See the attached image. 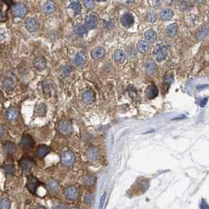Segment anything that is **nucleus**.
<instances>
[{
	"instance_id": "09e8293b",
	"label": "nucleus",
	"mask_w": 209,
	"mask_h": 209,
	"mask_svg": "<svg viewBox=\"0 0 209 209\" xmlns=\"http://www.w3.org/2000/svg\"><path fill=\"white\" fill-rule=\"evenodd\" d=\"M54 209H66V207L63 204H58V205L55 206Z\"/></svg>"
},
{
	"instance_id": "7c9ffc66",
	"label": "nucleus",
	"mask_w": 209,
	"mask_h": 209,
	"mask_svg": "<svg viewBox=\"0 0 209 209\" xmlns=\"http://www.w3.org/2000/svg\"><path fill=\"white\" fill-rule=\"evenodd\" d=\"M145 38H146V41H149V42H153L156 40V39H157V35H156V32L153 31V29H149L145 33Z\"/></svg>"
},
{
	"instance_id": "3c124183",
	"label": "nucleus",
	"mask_w": 209,
	"mask_h": 209,
	"mask_svg": "<svg viewBox=\"0 0 209 209\" xmlns=\"http://www.w3.org/2000/svg\"><path fill=\"white\" fill-rule=\"evenodd\" d=\"M196 1H197V2L198 4H202V3H204L205 0H196Z\"/></svg>"
},
{
	"instance_id": "4be33fe9",
	"label": "nucleus",
	"mask_w": 209,
	"mask_h": 209,
	"mask_svg": "<svg viewBox=\"0 0 209 209\" xmlns=\"http://www.w3.org/2000/svg\"><path fill=\"white\" fill-rule=\"evenodd\" d=\"M4 150H5L6 153L8 155H13L16 153L17 148L15 144L12 142H6L3 145Z\"/></svg>"
},
{
	"instance_id": "bb28decb",
	"label": "nucleus",
	"mask_w": 209,
	"mask_h": 209,
	"mask_svg": "<svg viewBox=\"0 0 209 209\" xmlns=\"http://www.w3.org/2000/svg\"><path fill=\"white\" fill-rule=\"evenodd\" d=\"M149 49V43L148 41L142 40L139 41V43L137 44V50L139 53L145 54L146 53Z\"/></svg>"
},
{
	"instance_id": "c756f323",
	"label": "nucleus",
	"mask_w": 209,
	"mask_h": 209,
	"mask_svg": "<svg viewBox=\"0 0 209 209\" xmlns=\"http://www.w3.org/2000/svg\"><path fill=\"white\" fill-rule=\"evenodd\" d=\"M69 7L73 10L74 14L76 15L79 14L81 11H82V6H81V3L79 1H73V2H72L69 4Z\"/></svg>"
},
{
	"instance_id": "4c0bfd02",
	"label": "nucleus",
	"mask_w": 209,
	"mask_h": 209,
	"mask_svg": "<svg viewBox=\"0 0 209 209\" xmlns=\"http://www.w3.org/2000/svg\"><path fill=\"white\" fill-rule=\"evenodd\" d=\"M4 171L6 175H12L15 172V167L12 164H6L4 167Z\"/></svg>"
},
{
	"instance_id": "393cba45",
	"label": "nucleus",
	"mask_w": 209,
	"mask_h": 209,
	"mask_svg": "<svg viewBox=\"0 0 209 209\" xmlns=\"http://www.w3.org/2000/svg\"><path fill=\"white\" fill-rule=\"evenodd\" d=\"M114 60L119 64L124 63L126 60V54L122 50H116L114 52Z\"/></svg>"
},
{
	"instance_id": "a878e982",
	"label": "nucleus",
	"mask_w": 209,
	"mask_h": 209,
	"mask_svg": "<svg viewBox=\"0 0 209 209\" xmlns=\"http://www.w3.org/2000/svg\"><path fill=\"white\" fill-rule=\"evenodd\" d=\"M3 88L7 91H11L14 87V81L10 77H5L2 81Z\"/></svg>"
},
{
	"instance_id": "2f4dec72",
	"label": "nucleus",
	"mask_w": 209,
	"mask_h": 209,
	"mask_svg": "<svg viewBox=\"0 0 209 209\" xmlns=\"http://www.w3.org/2000/svg\"><path fill=\"white\" fill-rule=\"evenodd\" d=\"M83 183L86 186H93L96 183V178L91 175H87L83 179Z\"/></svg>"
},
{
	"instance_id": "4d7b16f0",
	"label": "nucleus",
	"mask_w": 209,
	"mask_h": 209,
	"mask_svg": "<svg viewBox=\"0 0 209 209\" xmlns=\"http://www.w3.org/2000/svg\"><path fill=\"white\" fill-rule=\"evenodd\" d=\"M207 18H208V20H209V10H208V13H207Z\"/></svg>"
},
{
	"instance_id": "f03ea898",
	"label": "nucleus",
	"mask_w": 209,
	"mask_h": 209,
	"mask_svg": "<svg viewBox=\"0 0 209 209\" xmlns=\"http://www.w3.org/2000/svg\"><path fill=\"white\" fill-rule=\"evenodd\" d=\"M76 161V155L71 150H66L61 155V163L65 167H70Z\"/></svg>"
},
{
	"instance_id": "a211bd4d",
	"label": "nucleus",
	"mask_w": 209,
	"mask_h": 209,
	"mask_svg": "<svg viewBox=\"0 0 209 209\" xmlns=\"http://www.w3.org/2000/svg\"><path fill=\"white\" fill-rule=\"evenodd\" d=\"M145 94L149 99H153L158 95V89L154 84H150L146 87Z\"/></svg>"
},
{
	"instance_id": "f8f14e48",
	"label": "nucleus",
	"mask_w": 209,
	"mask_h": 209,
	"mask_svg": "<svg viewBox=\"0 0 209 209\" xmlns=\"http://www.w3.org/2000/svg\"><path fill=\"white\" fill-rule=\"evenodd\" d=\"M42 12L46 14H52L56 11V3L53 0H47L42 5Z\"/></svg>"
},
{
	"instance_id": "1a4fd4ad",
	"label": "nucleus",
	"mask_w": 209,
	"mask_h": 209,
	"mask_svg": "<svg viewBox=\"0 0 209 209\" xmlns=\"http://www.w3.org/2000/svg\"><path fill=\"white\" fill-rule=\"evenodd\" d=\"M25 26L30 32H35L39 29V22L33 18H28L25 21Z\"/></svg>"
},
{
	"instance_id": "cd10ccee",
	"label": "nucleus",
	"mask_w": 209,
	"mask_h": 209,
	"mask_svg": "<svg viewBox=\"0 0 209 209\" xmlns=\"http://www.w3.org/2000/svg\"><path fill=\"white\" fill-rule=\"evenodd\" d=\"M88 28L83 24H78L74 28V33L78 35H83L87 33Z\"/></svg>"
},
{
	"instance_id": "ea45409f",
	"label": "nucleus",
	"mask_w": 209,
	"mask_h": 209,
	"mask_svg": "<svg viewBox=\"0 0 209 209\" xmlns=\"http://www.w3.org/2000/svg\"><path fill=\"white\" fill-rule=\"evenodd\" d=\"M147 21H149V22H151V23H153V22H155L156 20V14H154V13L153 12H149L147 14Z\"/></svg>"
},
{
	"instance_id": "e433bc0d",
	"label": "nucleus",
	"mask_w": 209,
	"mask_h": 209,
	"mask_svg": "<svg viewBox=\"0 0 209 209\" xmlns=\"http://www.w3.org/2000/svg\"><path fill=\"white\" fill-rule=\"evenodd\" d=\"M83 4L87 10H93L95 6L94 0H83Z\"/></svg>"
},
{
	"instance_id": "de8ad7c7",
	"label": "nucleus",
	"mask_w": 209,
	"mask_h": 209,
	"mask_svg": "<svg viewBox=\"0 0 209 209\" xmlns=\"http://www.w3.org/2000/svg\"><path fill=\"white\" fill-rule=\"evenodd\" d=\"M6 19V18L3 13H2V11H0V22H2V21H5Z\"/></svg>"
},
{
	"instance_id": "2eb2a0df",
	"label": "nucleus",
	"mask_w": 209,
	"mask_h": 209,
	"mask_svg": "<svg viewBox=\"0 0 209 209\" xmlns=\"http://www.w3.org/2000/svg\"><path fill=\"white\" fill-rule=\"evenodd\" d=\"M20 146L22 149H28L33 146V139L28 135H24L21 139Z\"/></svg>"
},
{
	"instance_id": "9b49d317",
	"label": "nucleus",
	"mask_w": 209,
	"mask_h": 209,
	"mask_svg": "<svg viewBox=\"0 0 209 209\" xmlns=\"http://www.w3.org/2000/svg\"><path fill=\"white\" fill-rule=\"evenodd\" d=\"M39 186V181L38 180V179L34 176H30L28 179V181H27L26 186L28 190H29L31 193H35L36 190L38 189Z\"/></svg>"
},
{
	"instance_id": "c9c22d12",
	"label": "nucleus",
	"mask_w": 209,
	"mask_h": 209,
	"mask_svg": "<svg viewBox=\"0 0 209 209\" xmlns=\"http://www.w3.org/2000/svg\"><path fill=\"white\" fill-rule=\"evenodd\" d=\"M72 73V67L69 65H65V66L62 67L61 69V74L64 77H67V76H70Z\"/></svg>"
},
{
	"instance_id": "0eeeda50",
	"label": "nucleus",
	"mask_w": 209,
	"mask_h": 209,
	"mask_svg": "<svg viewBox=\"0 0 209 209\" xmlns=\"http://www.w3.org/2000/svg\"><path fill=\"white\" fill-rule=\"evenodd\" d=\"M81 100L85 105H91L95 102V94L91 90H87L81 94Z\"/></svg>"
},
{
	"instance_id": "6e6552de",
	"label": "nucleus",
	"mask_w": 209,
	"mask_h": 209,
	"mask_svg": "<svg viewBox=\"0 0 209 209\" xmlns=\"http://www.w3.org/2000/svg\"><path fill=\"white\" fill-rule=\"evenodd\" d=\"M98 17L95 14H90L85 19V25L90 29H94L98 26Z\"/></svg>"
},
{
	"instance_id": "c03bdc74",
	"label": "nucleus",
	"mask_w": 209,
	"mask_h": 209,
	"mask_svg": "<svg viewBox=\"0 0 209 209\" xmlns=\"http://www.w3.org/2000/svg\"><path fill=\"white\" fill-rule=\"evenodd\" d=\"M200 209H209V205L206 203V201L204 200H201V203L200 204Z\"/></svg>"
},
{
	"instance_id": "6e6d98bb",
	"label": "nucleus",
	"mask_w": 209,
	"mask_h": 209,
	"mask_svg": "<svg viewBox=\"0 0 209 209\" xmlns=\"http://www.w3.org/2000/svg\"><path fill=\"white\" fill-rule=\"evenodd\" d=\"M125 1H127V2H133L134 0H125Z\"/></svg>"
},
{
	"instance_id": "20e7f679",
	"label": "nucleus",
	"mask_w": 209,
	"mask_h": 209,
	"mask_svg": "<svg viewBox=\"0 0 209 209\" xmlns=\"http://www.w3.org/2000/svg\"><path fill=\"white\" fill-rule=\"evenodd\" d=\"M101 156L100 149L96 146H91L88 148L86 151V156L89 161L96 162L99 160Z\"/></svg>"
},
{
	"instance_id": "4468645a",
	"label": "nucleus",
	"mask_w": 209,
	"mask_h": 209,
	"mask_svg": "<svg viewBox=\"0 0 209 209\" xmlns=\"http://www.w3.org/2000/svg\"><path fill=\"white\" fill-rule=\"evenodd\" d=\"M33 66L38 71H42L43 69H45L46 67V58L42 56L36 57L33 60Z\"/></svg>"
},
{
	"instance_id": "6ab92c4d",
	"label": "nucleus",
	"mask_w": 209,
	"mask_h": 209,
	"mask_svg": "<svg viewBox=\"0 0 209 209\" xmlns=\"http://www.w3.org/2000/svg\"><path fill=\"white\" fill-rule=\"evenodd\" d=\"M47 112V106L45 103L41 102V103L37 104L35 107V113L38 116H45Z\"/></svg>"
},
{
	"instance_id": "ddd939ff",
	"label": "nucleus",
	"mask_w": 209,
	"mask_h": 209,
	"mask_svg": "<svg viewBox=\"0 0 209 209\" xmlns=\"http://www.w3.org/2000/svg\"><path fill=\"white\" fill-rule=\"evenodd\" d=\"M135 22V18L132 14L126 13L120 18V23L125 28H130L131 26L134 25Z\"/></svg>"
},
{
	"instance_id": "f3484780",
	"label": "nucleus",
	"mask_w": 209,
	"mask_h": 209,
	"mask_svg": "<svg viewBox=\"0 0 209 209\" xmlns=\"http://www.w3.org/2000/svg\"><path fill=\"white\" fill-rule=\"evenodd\" d=\"M45 185H46V189L51 193H57L60 189V184L56 179H49L48 181H46Z\"/></svg>"
},
{
	"instance_id": "39448f33",
	"label": "nucleus",
	"mask_w": 209,
	"mask_h": 209,
	"mask_svg": "<svg viewBox=\"0 0 209 209\" xmlns=\"http://www.w3.org/2000/svg\"><path fill=\"white\" fill-rule=\"evenodd\" d=\"M63 194L65 198L69 200H78L79 193L76 187L73 186H69L64 190Z\"/></svg>"
},
{
	"instance_id": "7ed1b4c3",
	"label": "nucleus",
	"mask_w": 209,
	"mask_h": 209,
	"mask_svg": "<svg viewBox=\"0 0 209 209\" xmlns=\"http://www.w3.org/2000/svg\"><path fill=\"white\" fill-rule=\"evenodd\" d=\"M28 9L27 6L22 2H18L12 7V14L15 18H23L26 16Z\"/></svg>"
},
{
	"instance_id": "72a5a7b5",
	"label": "nucleus",
	"mask_w": 209,
	"mask_h": 209,
	"mask_svg": "<svg viewBox=\"0 0 209 209\" xmlns=\"http://www.w3.org/2000/svg\"><path fill=\"white\" fill-rule=\"evenodd\" d=\"M11 201L9 198L4 197L0 200V209H10Z\"/></svg>"
},
{
	"instance_id": "c85d7f7f",
	"label": "nucleus",
	"mask_w": 209,
	"mask_h": 209,
	"mask_svg": "<svg viewBox=\"0 0 209 209\" xmlns=\"http://www.w3.org/2000/svg\"><path fill=\"white\" fill-rule=\"evenodd\" d=\"M74 62L77 66H82L86 63V56L82 52H79L76 54L75 56V59H74Z\"/></svg>"
},
{
	"instance_id": "49530a36",
	"label": "nucleus",
	"mask_w": 209,
	"mask_h": 209,
	"mask_svg": "<svg viewBox=\"0 0 209 209\" xmlns=\"http://www.w3.org/2000/svg\"><path fill=\"white\" fill-rule=\"evenodd\" d=\"M6 134V130L5 127H3V125H2L0 123V138H2Z\"/></svg>"
},
{
	"instance_id": "603ef678",
	"label": "nucleus",
	"mask_w": 209,
	"mask_h": 209,
	"mask_svg": "<svg viewBox=\"0 0 209 209\" xmlns=\"http://www.w3.org/2000/svg\"><path fill=\"white\" fill-rule=\"evenodd\" d=\"M70 209H81V208H80V207H77V206H75V207H71Z\"/></svg>"
},
{
	"instance_id": "5fc2aeb1",
	"label": "nucleus",
	"mask_w": 209,
	"mask_h": 209,
	"mask_svg": "<svg viewBox=\"0 0 209 209\" xmlns=\"http://www.w3.org/2000/svg\"><path fill=\"white\" fill-rule=\"evenodd\" d=\"M36 209H46L45 207H37Z\"/></svg>"
},
{
	"instance_id": "423d86ee",
	"label": "nucleus",
	"mask_w": 209,
	"mask_h": 209,
	"mask_svg": "<svg viewBox=\"0 0 209 209\" xmlns=\"http://www.w3.org/2000/svg\"><path fill=\"white\" fill-rule=\"evenodd\" d=\"M58 131L60 134H62L63 135H69L72 133V123L68 120H63L61 121L58 124Z\"/></svg>"
},
{
	"instance_id": "58836bf2",
	"label": "nucleus",
	"mask_w": 209,
	"mask_h": 209,
	"mask_svg": "<svg viewBox=\"0 0 209 209\" xmlns=\"http://www.w3.org/2000/svg\"><path fill=\"white\" fill-rule=\"evenodd\" d=\"M173 80H174V77H173V75L171 73H167L164 77V83L168 85L172 83Z\"/></svg>"
},
{
	"instance_id": "dca6fc26",
	"label": "nucleus",
	"mask_w": 209,
	"mask_h": 209,
	"mask_svg": "<svg viewBox=\"0 0 209 209\" xmlns=\"http://www.w3.org/2000/svg\"><path fill=\"white\" fill-rule=\"evenodd\" d=\"M19 116V113L16 108H10L6 113V118L8 121L14 122L16 121Z\"/></svg>"
},
{
	"instance_id": "aec40b11",
	"label": "nucleus",
	"mask_w": 209,
	"mask_h": 209,
	"mask_svg": "<svg viewBox=\"0 0 209 209\" xmlns=\"http://www.w3.org/2000/svg\"><path fill=\"white\" fill-rule=\"evenodd\" d=\"M106 54V50L104 49L102 46H98V47H96L91 51L90 55H91V58L94 60H98L101 58H103Z\"/></svg>"
},
{
	"instance_id": "5701e85b",
	"label": "nucleus",
	"mask_w": 209,
	"mask_h": 209,
	"mask_svg": "<svg viewBox=\"0 0 209 209\" xmlns=\"http://www.w3.org/2000/svg\"><path fill=\"white\" fill-rule=\"evenodd\" d=\"M156 70H157V67H156V63L152 59L149 60L147 65H146V72H147L148 75L153 76L156 73Z\"/></svg>"
},
{
	"instance_id": "9d476101",
	"label": "nucleus",
	"mask_w": 209,
	"mask_h": 209,
	"mask_svg": "<svg viewBox=\"0 0 209 209\" xmlns=\"http://www.w3.org/2000/svg\"><path fill=\"white\" fill-rule=\"evenodd\" d=\"M20 167H21L22 171L25 173H28L31 171L32 168V165H33V163L29 158L28 157H23L21 158V160L19 162Z\"/></svg>"
},
{
	"instance_id": "79ce46f5",
	"label": "nucleus",
	"mask_w": 209,
	"mask_h": 209,
	"mask_svg": "<svg viewBox=\"0 0 209 209\" xmlns=\"http://www.w3.org/2000/svg\"><path fill=\"white\" fill-rule=\"evenodd\" d=\"M93 201V197L90 194H86L84 196V202L86 204H91Z\"/></svg>"
},
{
	"instance_id": "37998d69",
	"label": "nucleus",
	"mask_w": 209,
	"mask_h": 209,
	"mask_svg": "<svg viewBox=\"0 0 209 209\" xmlns=\"http://www.w3.org/2000/svg\"><path fill=\"white\" fill-rule=\"evenodd\" d=\"M106 192H105V193H103V195L102 196V197H101L99 209H102V207H103V205H104V202H105V200H106Z\"/></svg>"
},
{
	"instance_id": "a18cd8bd",
	"label": "nucleus",
	"mask_w": 209,
	"mask_h": 209,
	"mask_svg": "<svg viewBox=\"0 0 209 209\" xmlns=\"http://www.w3.org/2000/svg\"><path fill=\"white\" fill-rule=\"evenodd\" d=\"M153 5L156 9H158L159 7L161 6V0H153Z\"/></svg>"
},
{
	"instance_id": "f257e3e1",
	"label": "nucleus",
	"mask_w": 209,
	"mask_h": 209,
	"mask_svg": "<svg viewBox=\"0 0 209 209\" xmlns=\"http://www.w3.org/2000/svg\"><path fill=\"white\" fill-rule=\"evenodd\" d=\"M167 54H168V48L167 46L163 45V44L157 45L153 50V56L156 62H158L164 61L167 58Z\"/></svg>"
},
{
	"instance_id": "b1692460",
	"label": "nucleus",
	"mask_w": 209,
	"mask_h": 209,
	"mask_svg": "<svg viewBox=\"0 0 209 209\" xmlns=\"http://www.w3.org/2000/svg\"><path fill=\"white\" fill-rule=\"evenodd\" d=\"M173 17V11L170 9H163L160 12V18L163 21H167Z\"/></svg>"
},
{
	"instance_id": "a19ab883",
	"label": "nucleus",
	"mask_w": 209,
	"mask_h": 209,
	"mask_svg": "<svg viewBox=\"0 0 209 209\" xmlns=\"http://www.w3.org/2000/svg\"><path fill=\"white\" fill-rule=\"evenodd\" d=\"M42 91H43L44 94L46 95H50V90L49 85L47 83H44V84L42 85Z\"/></svg>"
},
{
	"instance_id": "412c9836",
	"label": "nucleus",
	"mask_w": 209,
	"mask_h": 209,
	"mask_svg": "<svg viewBox=\"0 0 209 209\" xmlns=\"http://www.w3.org/2000/svg\"><path fill=\"white\" fill-rule=\"evenodd\" d=\"M50 153V148L46 145H40L36 149V155L39 158H43Z\"/></svg>"
},
{
	"instance_id": "864d4df0",
	"label": "nucleus",
	"mask_w": 209,
	"mask_h": 209,
	"mask_svg": "<svg viewBox=\"0 0 209 209\" xmlns=\"http://www.w3.org/2000/svg\"><path fill=\"white\" fill-rule=\"evenodd\" d=\"M98 2H106V0H96Z\"/></svg>"
},
{
	"instance_id": "8fccbe9b",
	"label": "nucleus",
	"mask_w": 209,
	"mask_h": 209,
	"mask_svg": "<svg viewBox=\"0 0 209 209\" xmlns=\"http://www.w3.org/2000/svg\"><path fill=\"white\" fill-rule=\"evenodd\" d=\"M3 2L7 5H10V3L12 2V0H3Z\"/></svg>"
},
{
	"instance_id": "473e14b6",
	"label": "nucleus",
	"mask_w": 209,
	"mask_h": 209,
	"mask_svg": "<svg viewBox=\"0 0 209 209\" xmlns=\"http://www.w3.org/2000/svg\"><path fill=\"white\" fill-rule=\"evenodd\" d=\"M177 30L178 25L175 23L171 24L167 28V33L168 34L169 36L174 37L176 35V33H177Z\"/></svg>"
},
{
	"instance_id": "f704fd0d",
	"label": "nucleus",
	"mask_w": 209,
	"mask_h": 209,
	"mask_svg": "<svg viewBox=\"0 0 209 209\" xmlns=\"http://www.w3.org/2000/svg\"><path fill=\"white\" fill-rule=\"evenodd\" d=\"M207 33H208V29H207V28L206 26H203L202 28H201V29L199 31L198 33H197V38L198 39H200V40L204 39L207 35Z\"/></svg>"
}]
</instances>
